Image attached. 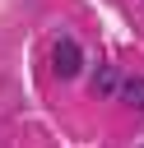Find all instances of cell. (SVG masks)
Here are the masks:
<instances>
[{
	"mask_svg": "<svg viewBox=\"0 0 144 148\" xmlns=\"http://www.w3.org/2000/svg\"><path fill=\"white\" fill-rule=\"evenodd\" d=\"M51 69H56V79H74V74L84 69V51H79V42L60 37V42L51 46Z\"/></svg>",
	"mask_w": 144,
	"mask_h": 148,
	"instance_id": "cell-1",
	"label": "cell"
},
{
	"mask_svg": "<svg viewBox=\"0 0 144 148\" xmlns=\"http://www.w3.org/2000/svg\"><path fill=\"white\" fill-rule=\"evenodd\" d=\"M116 83H121V79H116V69H111V65H102V69L93 74V97H111V92H116Z\"/></svg>",
	"mask_w": 144,
	"mask_h": 148,
	"instance_id": "cell-2",
	"label": "cell"
},
{
	"mask_svg": "<svg viewBox=\"0 0 144 148\" xmlns=\"http://www.w3.org/2000/svg\"><path fill=\"white\" fill-rule=\"evenodd\" d=\"M125 88V102L135 106V111H144V79H130V83H121Z\"/></svg>",
	"mask_w": 144,
	"mask_h": 148,
	"instance_id": "cell-3",
	"label": "cell"
}]
</instances>
